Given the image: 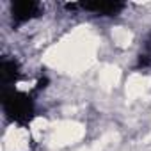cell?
Segmentation results:
<instances>
[{
	"label": "cell",
	"instance_id": "obj_1",
	"mask_svg": "<svg viewBox=\"0 0 151 151\" xmlns=\"http://www.w3.org/2000/svg\"><path fill=\"white\" fill-rule=\"evenodd\" d=\"M2 109L6 117L22 128H27L32 119L36 117V101L32 94L25 91H18L14 87L11 89H2Z\"/></svg>",
	"mask_w": 151,
	"mask_h": 151
},
{
	"label": "cell",
	"instance_id": "obj_2",
	"mask_svg": "<svg viewBox=\"0 0 151 151\" xmlns=\"http://www.w3.org/2000/svg\"><path fill=\"white\" fill-rule=\"evenodd\" d=\"M69 11H87L96 16H117L126 6L117 0H93V2H75V4H66L64 6Z\"/></svg>",
	"mask_w": 151,
	"mask_h": 151
},
{
	"label": "cell",
	"instance_id": "obj_3",
	"mask_svg": "<svg viewBox=\"0 0 151 151\" xmlns=\"http://www.w3.org/2000/svg\"><path fill=\"white\" fill-rule=\"evenodd\" d=\"M45 7L41 2H36V0H16V2H11V20L13 25H23L34 18H39L43 14Z\"/></svg>",
	"mask_w": 151,
	"mask_h": 151
},
{
	"label": "cell",
	"instance_id": "obj_4",
	"mask_svg": "<svg viewBox=\"0 0 151 151\" xmlns=\"http://www.w3.org/2000/svg\"><path fill=\"white\" fill-rule=\"evenodd\" d=\"M22 77V68L20 62L14 57H2L0 60V82L2 89H11Z\"/></svg>",
	"mask_w": 151,
	"mask_h": 151
},
{
	"label": "cell",
	"instance_id": "obj_5",
	"mask_svg": "<svg viewBox=\"0 0 151 151\" xmlns=\"http://www.w3.org/2000/svg\"><path fill=\"white\" fill-rule=\"evenodd\" d=\"M137 68H140V69L151 68V32L142 45V50H140L139 59H137Z\"/></svg>",
	"mask_w": 151,
	"mask_h": 151
}]
</instances>
